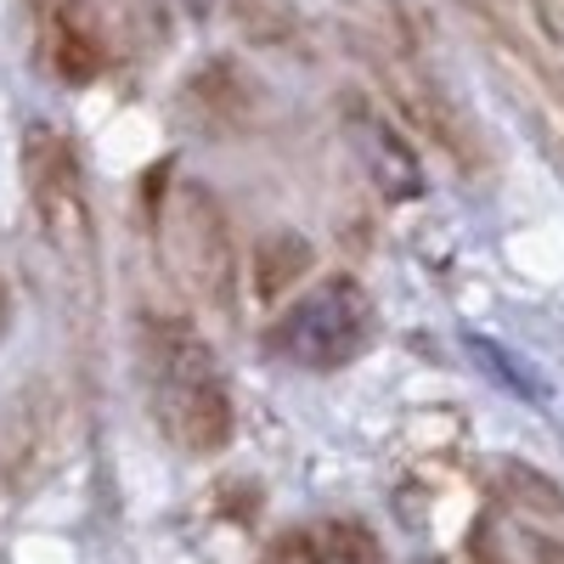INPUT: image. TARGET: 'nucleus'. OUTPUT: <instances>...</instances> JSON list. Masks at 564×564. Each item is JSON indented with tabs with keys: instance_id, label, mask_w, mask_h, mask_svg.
I'll return each instance as SVG.
<instances>
[{
	"instance_id": "20e7f679",
	"label": "nucleus",
	"mask_w": 564,
	"mask_h": 564,
	"mask_svg": "<svg viewBox=\"0 0 564 564\" xmlns=\"http://www.w3.org/2000/svg\"><path fill=\"white\" fill-rule=\"evenodd\" d=\"M525 475L508 468V491L480 513L468 536V564H564V536L553 531L558 502L536 480V497H525Z\"/></svg>"
},
{
	"instance_id": "f257e3e1",
	"label": "nucleus",
	"mask_w": 564,
	"mask_h": 564,
	"mask_svg": "<svg viewBox=\"0 0 564 564\" xmlns=\"http://www.w3.org/2000/svg\"><path fill=\"white\" fill-rule=\"evenodd\" d=\"M141 372L159 430L193 457H209L231 441V395L215 367L209 339L181 316H141Z\"/></svg>"
},
{
	"instance_id": "1a4fd4ad",
	"label": "nucleus",
	"mask_w": 564,
	"mask_h": 564,
	"mask_svg": "<svg viewBox=\"0 0 564 564\" xmlns=\"http://www.w3.org/2000/svg\"><path fill=\"white\" fill-rule=\"evenodd\" d=\"M289 558L294 564H384L372 531H361L350 520H334V525H316L305 536H289Z\"/></svg>"
},
{
	"instance_id": "2eb2a0df",
	"label": "nucleus",
	"mask_w": 564,
	"mask_h": 564,
	"mask_svg": "<svg viewBox=\"0 0 564 564\" xmlns=\"http://www.w3.org/2000/svg\"><path fill=\"white\" fill-rule=\"evenodd\" d=\"M186 7H193V12H204V7H209V0H186Z\"/></svg>"
},
{
	"instance_id": "f03ea898",
	"label": "nucleus",
	"mask_w": 564,
	"mask_h": 564,
	"mask_svg": "<svg viewBox=\"0 0 564 564\" xmlns=\"http://www.w3.org/2000/svg\"><path fill=\"white\" fill-rule=\"evenodd\" d=\"M367 345H372V300L356 276L316 282L271 322V350L305 372L350 367Z\"/></svg>"
},
{
	"instance_id": "4468645a",
	"label": "nucleus",
	"mask_w": 564,
	"mask_h": 564,
	"mask_svg": "<svg viewBox=\"0 0 564 564\" xmlns=\"http://www.w3.org/2000/svg\"><path fill=\"white\" fill-rule=\"evenodd\" d=\"M7 327H12V289H7V276H0V339H7Z\"/></svg>"
},
{
	"instance_id": "9b49d317",
	"label": "nucleus",
	"mask_w": 564,
	"mask_h": 564,
	"mask_svg": "<svg viewBox=\"0 0 564 564\" xmlns=\"http://www.w3.org/2000/svg\"><path fill=\"white\" fill-rule=\"evenodd\" d=\"M468 356H475L486 372H491V379L502 384V390H513V395H520V401H531V406H553V390H547V379H542V372L525 361V356H513L508 345H497V339H480V334H468Z\"/></svg>"
},
{
	"instance_id": "f8f14e48",
	"label": "nucleus",
	"mask_w": 564,
	"mask_h": 564,
	"mask_svg": "<svg viewBox=\"0 0 564 564\" xmlns=\"http://www.w3.org/2000/svg\"><path fill=\"white\" fill-rule=\"evenodd\" d=\"M52 57H57V74H63V79L85 85V79L102 74L108 45H102V34L90 29L79 12H63V18H57V34H52Z\"/></svg>"
},
{
	"instance_id": "6e6552de",
	"label": "nucleus",
	"mask_w": 564,
	"mask_h": 564,
	"mask_svg": "<svg viewBox=\"0 0 564 564\" xmlns=\"http://www.w3.org/2000/svg\"><path fill=\"white\" fill-rule=\"evenodd\" d=\"M356 148H361V159H367V175L379 181V193L384 198H395V204H406V198H417L423 193V170H417V153L406 148V141L379 119V113H356Z\"/></svg>"
},
{
	"instance_id": "7ed1b4c3",
	"label": "nucleus",
	"mask_w": 564,
	"mask_h": 564,
	"mask_svg": "<svg viewBox=\"0 0 564 564\" xmlns=\"http://www.w3.org/2000/svg\"><path fill=\"white\" fill-rule=\"evenodd\" d=\"M18 159H23V186H29L34 220L45 226L52 249L68 260H85L90 254V193H85L74 141L52 124H29Z\"/></svg>"
},
{
	"instance_id": "39448f33",
	"label": "nucleus",
	"mask_w": 564,
	"mask_h": 564,
	"mask_svg": "<svg viewBox=\"0 0 564 564\" xmlns=\"http://www.w3.org/2000/svg\"><path fill=\"white\" fill-rule=\"evenodd\" d=\"M181 249H186V276H193L198 300L231 322L243 300V260H238V238H231L220 204L198 193V186L181 193Z\"/></svg>"
},
{
	"instance_id": "423d86ee",
	"label": "nucleus",
	"mask_w": 564,
	"mask_h": 564,
	"mask_svg": "<svg viewBox=\"0 0 564 564\" xmlns=\"http://www.w3.org/2000/svg\"><path fill=\"white\" fill-rule=\"evenodd\" d=\"M379 45H390V52L379 57V79H384V90H390V102H395L423 135H430L457 170H480V135H475V124L463 119V108H457L412 57H401L395 40H379Z\"/></svg>"
},
{
	"instance_id": "9d476101",
	"label": "nucleus",
	"mask_w": 564,
	"mask_h": 564,
	"mask_svg": "<svg viewBox=\"0 0 564 564\" xmlns=\"http://www.w3.org/2000/svg\"><path fill=\"white\" fill-rule=\"evenodd\" d=\"M305 271H311V243L300 231H265L254 243V294L260 300H282Z\"/></svg>"
},
{
	"instance_id": "0eeeda50",
	"label": "nucleus",
	"mask_w": 564,
	"mask_h": 564,
	"mask_svg": "<svg viewBox=\"0 0 564 564\" xmlns=\"http://www.w3.org/2000/svg\"><path fill=\"white\" fill-rule=\"evenodd\" d=\"M181 108L193 113L204 130L231 135V130H243L249 113H254V85L231 68L226 57H215V63H204L193 79L181 85Z\"/></svg>"
},
{
	"instance_id": "ddd939ff",
	"label": "nucleus",
	"mask_w": 564,
	"mask_h": 564,
	"mask_svg": "<svg viewBox=\"0 0 564 564\" xmlns=\"http://www.w3.org/2000/svg\"><path fill=\"white\" fill-rule=\"evenodd\" d=\"M238 23L254 40H282V34H289V12H282V0H238Z\"/></svg>"
}]
</instances>
